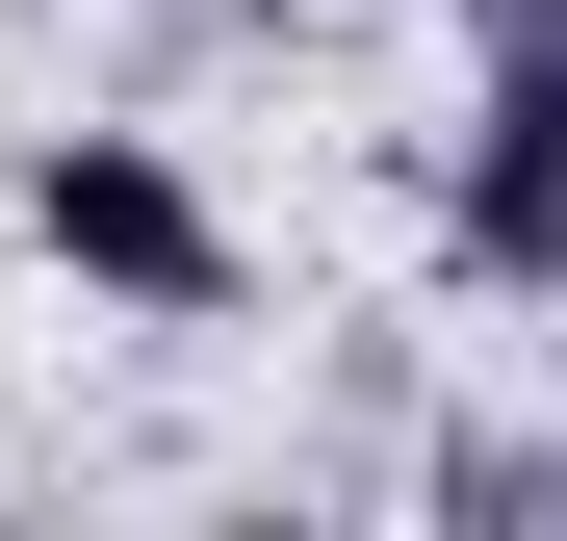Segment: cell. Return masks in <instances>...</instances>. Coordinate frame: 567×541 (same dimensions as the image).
<instances>
[{
  "instance_id": "1",
  "label": "cell",
  "mask_w": 567,
  "mask_h": 541,
  "mask_svg": "<svg viewBox=\"0 0 567 541\" xmlns=\"http://www.w3.org/2000/svg\"><path fill=\"white\" fill-rule=\"evenodd\" d=\"M27 258H78V284H104V310H155V335H207V310L258 284V258H233V207H207L155 129H52V155H27Z\"/></svg>"
},
{
  "instance_id": "2",
  "label": "cell",
  "mask_w": 567,
  "mask_h": 541,
  "mask_svg": "<svg viewBox=\"0 0 567 541\" xmlns=\"http://www.w3.org/2000/svg\"><path fill=\"white\" fill-rule=\"evenodd\" d=\"M439 232H464V284H567V27H491L464 155H439Z\"/></svg>"
},
{
  "instance_id": "3",
  "label": "cell",
  "mask_w": 567,
  "mask_h": 541,
  "mask_svg": "<svg viewBox=\"0 0 567 541\" xmlns=\"http://www.w3.org/2000/svg\"><path fill=\"white\" fill-rule=\"evenodd\" d=\"M439 516H567V438H464V465H439Z\"/></svg>"
}]
</instances>
